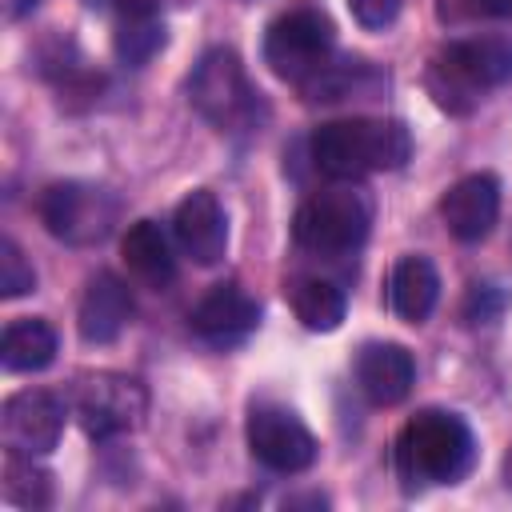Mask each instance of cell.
<instances>
[{
  "instance_id": "23",
  "label": "cell",
  "mask_w": 512,
  "mask_h": 512,
  "mask_svg": "<svg viewBox=\"0 0 512 512\" xmlns=\"http://www.w3.org/2000/svg\"><path fill=\"white\" fill-rule=\"evenodd\" d=\"M504 308H508V292H504L500 284L476 280V284H468V292H464L460 316H464V324H492Z\"/></svg>"
},
{
  "instance_id": "19",
  "label": "cell",
  "mask_w": 512,
  "mask_h": 512,
  "mask_svg": "<svg viewBox=\"0 0 512 512\" xmlns=\"http://www.w3.org/2000/svg\"><path fill=\"white\" fill-rule=\"evenodd\" d=\"M384 84V76L368 64V60H328L316 76H308L300 84L304 100L308 104H336V100H348V96H376Z\"/></svg>"
},
{
  "instance_id": "4",
  "label": "cell",
  "mask_w": 512,
  "mask_h": 512,
  "mask_svg": "<svg viewBox=\"0 0 512 512\" xmlns=\"http://www.w3.org/2000/svg\"><path fill=\"white\" fill-rule=\"evenodd\" d=\"M372 224V204L360 188H352L348 180H340V188H324L312 192L296 216H292V240L296 248L336 260V256H352Z\"/></svg>"
},
{
  "instance_id": "15",
  "label": "cell",
  "mask_w": 512,
  "mask_h": 512,
  "mask_svg": "<svg viewBox=\"0 0 512 512\" xmlns=\"http://www.w3.org/2000/svg\"><path fill=\"white\" fill-rule=\"evenodd\" d=\"M132 320V292L120 276L112 272H96L80 296V312H76V332L84 344H112L124 324Z\"/></svg>"
},
{
  "instance_id": "22",
  "label": "cell",
  "mask_w": 512,
  "mask_h": 512,
  "mask_svg": "<svg viewBox=\"0 0 512 512\" xmlns=\"http://www.w3.org/2000/svg\"><path fill=\"white\" fill-rule=\"evenodd\" d=\"M32 460L36 456H20V452H8L4 460V500L20 508H44L52 500V476Z\"/></svg>"
},
{
  "instance_id": "1",
  "label": "cell",
  "mask_w": 512,
  "mask_h": 512,
  "mask_svg": "<svg viewBox=\"0 0 512 512\" xmlns=\"http://www.w3.org/2000/svg\"><path fill=\"white\" fill-rule=\"evenodd\" d=\"M476 464V436L464 416L444 408L416 412L396 436V476L404 492L460 484Z\"/></svg>"
},
{
  "instance_id": "26",
  "label": "cell",
  "mask_w": 512,
  "mask_h": 512,
  "mask_svg": "<svg viewBox=\"0 0 512 512\" xmlns=\"http://www.w3.org/2000/svg\"><path fill=\"white\" fill-rule=\"evenodd\" d=\"M480 16H512V0H468Z\"/></svg>"
},
{
  "instance_id": "3",
  "label": "cell",
  "mask_w": 512,
  "mask_h": 512,
  "mask_svg": "<svg viewBox=\"0 0 512 512\" xmlns=\"http://www.w3.org/2000/svg\"><path fill=\"white\" fill-rule=\"evenodd\" d=\"M508 80H512V44L500 36L452 40L432 56L424 72L428 96L452 116H468L484 100V92Z\"/></svg>"
},
{
  "instance_id": "21",
  "label": "cell",
  "mask_w": 512,
  "mask_h": 512,
  "mask_svg": "<svg viewBox=\"0 0 512 512\" xmlns=\"http://www.w3.org/2000/svg\"><path fill=\"white\" fill-rule=\"evenodd\" d=\"M288 300H292V312L296 320L308 328V332H332L340 328L344 312H348V296L336 280H324V276H300L288 284Z\"/></svg>"
},
{
  "instance_id": "5",
  "label": "cell",
  "mask_w": 512,
  "mask_h": 512,
  "mask_svg": "<svg viewBox=\"0 0 512 512\" xmlns=\"http://www.w3.org/2000/svg\"><path fill=\"white\" fill-rule=\"evenodd\" d=\"M188 100L220 132H248L264 116L260 92L252 88L240 56L232 48H212L200 56V64L188 80Z\"/></svg>"
},
{
  "instance_id": "8",
  "label": "cell",
  "mask_w": 512,
  "mask_h": 512,
  "mask_svg": "<svg viewBox=\"0 0 512 512\" xmlns=\"http://www.w3.org/2000/svg\"><path fill=\"white\" fill-rule=\"evenodd\" d=\"M72 412L92 440L128 436L148 416V392L124 372H88L72 388Z\"/></svg>"
},
{
  "instance_id": "16",
  "label": "cell",
  "mask_w": 512,
  "mask_h": 512,
  "mask_svg": "<svg viewBox=\"0 0 512 512\" xmlns=\"http://www.w3.org/2000/svg\"><path fill=\"white\" fill-rule=\"evenodd\" d=\"M168 40L164 16L156 0H116V32H112V48L120 56V64L140 68L148 64Z\"/></svg>"
},
{
  "instance_id": "9",
  "label": "cell",
  "mask_w": 512,
  "mask_h": 512,
  "mask_svg": "<svg viewBox=\"0 0 512 512\" xmlns=\"http://www.w3.org/2000/svg\"><path fill=\"white\" fill-rule=\"evenodd\" d=\"M248 448L268 472H304L316 460V436L304 420L280 404H252L248 412Z\"/></svg>"
},
{
  "instance_id": "6",
  "label": "cell",
  "mask_w": 512,
  "mask_h": 512,
  "mask_svg": "<svg viewBox=\"0 0 512 512\" xmlns=\"http://www.w3.org/2000/svg\"><path fill=\"white\" fill-rule=\"evenodd\" d=\"M36 212L56 240L88 248V244H100L116 228L120 200L108 188L88 184V180H56L40 192Z\"/></svg>"
},
{
  "instance_id": "10",
  "label": "cell",
  "mask_w": 512,
  "mask_h": 512,
  "mask_svg": "<svg viewBox=\"0 0 512 512\" xmlns=\"http://www.w3.org/2000/svg\"><path fill=\"white\" fill-rule=\"evenodd\" d=\"M64 400L44 388L12 392L0 408V436L8 452L20 456H48L64 432Z\"/></svg>"
},
{
  "instance_id": "27",
  "label": "cell",
  "mask_w": 512,
  "mask_h": 512,
  "mask_svg": "<svg viewBox=\"0 0 512 512\" xmlns=\"http://www.w3.org/2000/svg\"><path fill=\"white\" fill-rule=\"evenodd\" d=\"M36 4H40V0H8V16H12V20H20V16H28Z\"/></svg>"
},
{
  "instance_id": "28",
  "label": "cell",
  "mask_w": 512,
  "mask_h": 512,
  "mask_svg": "<svg viewBox=\"0 0 512 512\" xmlns=\"http://www.w3.org/2000/svg\"><path fill=\"white\" fill-rule=\"evenodd\" d=\"M504 480L512 484V444H508V452H504Z\"/></svg>"
},
{
  "instance_id": "13",
  "label": "cell",
  "mask_w": 512,
  "mask_h": 512,
  "mask_svg": "<svg viewBox=\"0 0 512 512\" xmlns=\"http://www.w3.org/2000/svg\"><path fill=\"white\" fill-rule=\"evenodd\" d=\"M440 216L456 240L464 244L484 240L500 216V180L492 172H472L456 180L440 200Z\"/></svg>"
},
{
  "instance_id": "24",
  "label": "cell",
  "mask_w": 512,
  "mask_h": 512,
  "mask_svg": "<svg viewBox=\"0 0 512 512\" xmlns=\"http://www.w3.org/2000/svg\"><path fill=\"white\" fill-rule=\"evenodd\" d=\"M32 288H36L32 264L24 260V252L12 240H0V296L4 300H16V296H24Z\"/></svg>"
},
{
  "instance_id": "12",
  "label": "cell",
  "mask_w": 512,
  "mask_h": 512,
  "mask_svg": "<svg viewBox=\"0 0 512 512\" xmlns=\"http://www.w3.org/2000/svg\"><path fill=\"white\" fill-rule=\"evenodd\" d=\"M188 320H192L196 336L208 340V344H220V348L224 344H240L260 324V300L228 280V284L208 288Z\"/></svg>"
},
{
  "instance_id": "17",
  "label": "cell",
  "mask_w": 512,
  "mask_h": 512,
  "mask_svg": "<svg viewBox=\"0 0 512 512\" xmlns=\"http://www.w3.org/2000/svg\"><path fill=\"white\" fill-rule=\"evenodd\" d=\"M120 256H124L128 272H132L140 284L156 288V292L168 288L172 276H176L172 244H168V236L160 232L156 220H136V224H128V232H124V240H120Z\"/></svg>"
},
{
  "instance_id": "11",
  "label": "cell",
  "mask_w": 512,
  "mask_h": 512,
  "mask_svg": "<svg viewBox=\"0 0 512 512\" xmlns=\"http://www.w3.org/2000/svg\"><path fill=\"white\" fill-rule=\"evenodd\" d=\"M172 232H176V244L184 248V256H192L204 268L220 264L228 252V216L208 188H196L176 204Z\"/></svg>"
},
{
  "instance_id": "7",
  "label": "cell",
  "mask_w": 512,
  "mask_h": 512,
  "mask_svg": "<svg viewBox=\"0 0 512 512\" xmlns=\"http://www.w3.org/2000/svg\"><path fill=\"white\" fill-rule=\"evenodd\" d=\"M332 20L320 8H292L284 16H276L264 32V64L288 80V84H304L308 76H316L328 60H332Z\"/></svg>"
},
{
  "instance_id": "25",
  "label": "cell",
  "mask_w": 512,
  "mask_h": 512,
  "mask_svg": "<svg viewBox=\"0 0 512 512\" xmlns=\"http://www.w3.org/2000/svg\"><path fill=\"white\" fill-rule=\"evenodd\" d=\"M348 12H352V20H356L360 28L380 32V28H388V24L396 20L400 0H348Z\"/></svg>"
},
{
  "instance_id": "2",
  "label": "cell",
  "mask_w": 512,
  "mask_h": 512,
  "mask_svg": "<svg viewBox=\"0 0 512 512\" xmlns=\"http://www.w3.org/2000/svg\"><path fill=\"white\" fill-rule=\"evenodd\" d=\"M312 164L328 180H360L368 172H396L412 156V136L400 120H332L308 140Z\"/></svg>"
},
{
  "instance_id": "18",
  "label": "cell",
  "mask_w": 512,
  "mask_h": 512,
  "mask_svg": "<svg viewBox=\"0 0 512 512\" xmlns=\"http://www.w3.org/2000/svg\"><path fill=\"white\" fill-rule=\"evenodd\" d=\"M440 300V276L428 256H404L392 268V308L404 324H424Z\"/></svg>"
},
{
  "instance_id": "14",
  "label": "cell",
  "mask_w": 512,
  "mask_h": 512,
  "mask_svg": "<svg viewBox=\"0 0 512 512\" xmlns=\"http://www.w3.org/2000/svg\"><path fill=\"white\" fill-rule=\"evenodd\" d=\"M416 384V360L404 344H392V340H376V344H364L356 352V388L388 408V404H400Z\"/></svg>"
},
{
  "instance_id": "20",
  "label": "cell",
  "mask_w": 512,
  "mask_h": 512,
  "mask_svg": "<svg viewBox=\"0 0 512 512\" xmlns=\"http://www.w3.org/2000/svg\"><path fill=\"white\" fill-rule=\"evenodd\" d=\"M56 328L40 316H28V320H12L0 336V364L8 372H40L56 360Z\"/></svg>"
}]
</instances>
